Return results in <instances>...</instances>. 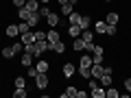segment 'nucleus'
<instances>
[{
    "mask_svg": "<svg viewBox=\"0 0 131 98\" xmlns=\"http://www.w3.org/2000/svg\"><path fill=\"white\" fill-rule=\"evenodd\" d=\"M35 85H37V89H46L48 87V74L46 72H39V74L35 76Z\"/></svg>",
    "mask_w": 131,
    "mask_h": 98,
    "instance_id": "obj_1",
    "label": "nucleus"
},
{
    "mask_svg": "<svg viewBox=\"0 0 131 98\" xmlns=\"http://www.w3.org/2000/svg\"><path fill=\"white\" fill-rule=\"evenodd\" d=\"M61 72H63V76H66V79H70V76H74L77 68H74V63H70V61H66V63H63V68H61Z\"/></svg>",
    "mask_w": 131,
    "mask_h": 98,
    "instance_id": "obj_2",
    "label": "nucleus"
},
{
    "mask_svg": "<svg viewBox=\"0 0 131 98\" xmlns=\"http://www.w3.org/2000/svg\"><path fill=\"white\" fill-rule=\"evenodd\" d=\"M92 61L94 63H101V61H103V55H105V48L103 46H94V50H92Z\"/></svg>",
    "mask_w": 131,
    "mask_h": 98,
    "instance_id": "obj_3",
    "label": "nucleus"
},
{
    "mask_svg": "<svg viewBox=\"0 0 131 98\" xmlns=\"http://www.w3.org/2000/svg\"><path fill=\"white\" fill-rule=\"evenodd\" d=\"M90 70H92V76L94 79H101V76L105 74V68L101 63H92V68H90Z\"/></svg>",
    "mask_w": 131,
    "mask_h": 98,
    "instance_id": "obj_4",
    "label": "nucleus"
},
{
    "mask_svg": "<svg viewBox=\"0 0 131 98\" xmlns=\"http://www.w3.org/2000/svg\"><path fill=\"white\" fill-rule=\"evenodd\" d=\"M105 22H107V24H112V26H118V22H120V15H118L116 11H109V13H107V18H105Z\"/></svg>",
    "mask_w": 131,
    "mask_h": 98,
    "instance_id": "obj_5",
    "label": "nucleus"
},
{
    "mask_svg": "<svg viewBox=\"0 0 131 98\" xmlns=\"http://www.w3.org/2000/svg\"><path fill=\"white\" fill-rule=\"evenodd\" d=\"M48 46H50V50L57 52V55H63V52H66V44L61 42V39H59V42H55V44H48Z\"/></svg>",
    "mask_w": 131,
    "mask_h": 98,
    "instance_id": "obj_6",
    "label": "nucleus"
},
{
    "mask_svg": "<svg viewBox=\"0 0 131 98\" xmlns=\"http://www.w3.org/2000/svg\"><path fill=\"white\" fill-rule=\"evenodd\" d=\"M39 20H42V15H39V11H31V15H28V26H37Z\"/></svg>",
    "mask_w": 131,
    "mask_h": 98,
    "instance_id": "obj_7",
    "label": "nucleus"
},
{
    "mask_svg": "<svg viewBox=\"0 0 131 98\" xmlns=\"http://www.w3.org/2000/svg\"><path fill=\"white\" fill-rule=\"evenodd\" d=\"M90 89H92V96L94 98H105V87H103V85L98 87V83H96V85H92Z\"/></svg>",
    "mask_w": 131,
    "mask_h": 98,
    "instance_id": "obj_8",
    "label": "nucleus"
},
{
    "mask_svg": "<svg viewBox=\"0 0 131 98\" xmlns=\"http://www.w3.org/2000/svg\"><path fill=\"white\" fill-rule=\"evenodd\" d=\"M46 20H48V26H50V28H55L57 24H59V15H57V13H52V11L46 15Z\"/></svg>",
    "mask_w": 131,
    "mask_h": 98,
    "instance_id": "obj_9",
    "label": "nucleus"
},
{
    "mask_svg": "<svg viewBox=\"0 0 131 98\" xmlns=\"http://www.w3.org/2000/svg\"><path fill=\"white\" fill-rule=\"evenodd\" d=\"M77 94H79V89L70 85V87H66V92L61 94V98H77Z\"/></svg>",
    "mask_w": 131,
    "mask_h": 98,
    "instance_id": "obj_10",
    "label": "nucleus"
},
{
    "mask_svg": "<svg viewBox=\"0 0 131 98\" xmlns=\"http://www.w3.org/2000/svg\"><path fill=\"white\" fill-rule=\"evenodd\" d=\"M20 37H22V44L26 46V44H33V42H35V33H31V31H28V33H22Z\"/></svg>",
    "mask_w": 131,
    "mask_h": 98,
    "instance_id": "obj_11",
    "label": "nucleus"
},
{
    "mask_svg": "<svg viewBox=\"0 0 131 98\" xmlns=\"http://www.w3.org/2000/svg\"><path fill=\"white\" fill-rule=\"evenodd\" d=\"M26 7L28 11H39V7H42V2H39V0H26Z\"/></svg>",
    "mask_w": 131,
    "mask_h": 98,
    "instance_id": "obj_12",
    "label": "nucleus"
},
{
    "mask_svg": "<svg viewBox=\"0 0 131 98\" xmlns=\"http://www.w3.org/2000/svg\"><path fill=\"white\" fill-rule=\"evenodd\" d=\"M46 39H48V44H55V42H59V33H57L55 28H50V31L46 33Z\"/></svg>",
    "mask_w": 131,
    "mask_h": 98,
    "instance_id": "obj_13",
    "label": "nucleus"
},
{
    "mask_svg": "<svg viewBox=\"0 0 131 98\" xmlns=\"http://www.w3.org/2000/svg\"><path fill=\"white\" fill-rule=\"evenodd\" d=\"M68 33H70V37H79L81 35V26L79 24H70V26H68Z\"/></svg>",
    "mask_w": 131,
    "mask_h": 98,
    "instance_id": "obj_14",
    "label": "nucleus"
},
{
    "mask_svg": "<svg viewBox=\"0 0 131 98\" xmlns=\"http://www.w3.org/2000/svg\"><path fill=\"white\" fill-rule=\"evenodd\" d=\"M92 63H94V61H92V57H90V55H83V57H81L79 68H92Z\"/></svg>",
    "mask_w": 131,
    "mask_h": 98,
    "instance_id": "obj_15",
    "label": "nucleus"
},
{
    "mask_svg": "<svg viewBox=\"0 0 131 98\" xmlns=\"http://www.w3.org/2000/svg\"><path fill=\"white\" fill-rule=\"evenodd\" d=\"M7 35H9V37H18V35H20L18 24H11V26H7Z\"/></svg>",
    "mask_w": 131,
    "mask_h": 98,
    "instance_id": "obj_16",
    "label": "nucleus"
},
{
    "mask_svg": "<svg viewBox=\"0 0 131 98\" xmlns=\"http://www.w3.org/2000/svg\"><path fill=\"white\" fill-rule=\"evenodd\" d=\"M72 48H74V50H85V42H83V37H77L74 39V44H72Z\"/></svg>",
    "mask_w": 131,
    "mask_h": 98,
    "instance_id": "obj_17",
    "label": "nucleus"
},
{
    "mask_svg": "<svg viewBox=\"0 0 131 98\" xmlns=\"http://www.w3.org/2000/svg\"><path fill=\"white\" fill-rule=\"evenodd\" d=\"M98 81H101V85H103V87H109V85H112V81H114V76H112V74H103Z\"/></svg>",
    "mask_w": 131,
    "mask_h": 98,
    "instance_id": "obj_18",
    "label": "nucleus"
},
{
    "mask_svg": "<svg viewBox=\"0 0 131 98\" xmlns=\"http://www.w3.org/2000/svg\"><path fill=\"white\" fill-rule=\"evenodd\" d=\"M92 24V20H90V15H81V22H79V26H81V31H85V28Z\"/></svg>",
    "mask_w": 131,
    "mask_h": 98,
    "instance_id": "obj_19",
    "label": "nucleus"
},
{
    "mask_svg": "<svg viewBox=\"0 0 131 98\" xmlns=\"http://www.w3.org/2000/svg\"><path fill=\"white\" fill-rule=\"evenodd\" d=\"M28 15H31V11H28L26 7H22V9H18V18H20V20H24V22H26V20H28Z\"/></svg>",
    "mask_w": 131,
    "mask_h": 98,
    "instance_id": "obj_20",
    "label": "nucleus"
},
{
    "mask_svg": "<svg viewBox=\"0 0 131 98\" xmlns=\"http://www.w3.org/2000/svg\"><path fill=\"white\" fill-rule=\"evenodd\" d=\"M94 31L96 33H105L107 31V22H94Z\"/></svg>",
    "mask_w": 131,
    "mask_h": 98,
    "instance_id": "obj_21",
    "label": "nucleus"
},
{
    "mask_svg": "<svg viewBox=\"0 0 131 98\" xmlns=\"http://www.w3.org/2000/svg\"><path fill=\"white\" fill-rule=\"evenodd\" d=\"M68 20H70L68 24H79L81 22V13H74V11H72V13L68 15Z\"/></svg>",
    "mask_w": 131,
    "mask_h": 98,
    "instance_id": "obj_22",
    "label": "nucleus"
},
{
    "mask_svg": "<svg viewBox=\"0 0 131 98\" xmlns=\"http://www.w3.org/2000/svg\"><path fill=\"white\" fill-rule=\"evenodd\" d=\"M26 87H15V92H13V96L15 98H26Z\"/></svg>",
    "mask_w": 131,
    "mask_h": 98,
    "instance_id": "obj_23",
    "label": "nucleus"
},
{
    "mask_svg": "<svg viewBox=\"0 0 131 98\" xmlns=\"http://www.w3.org/2000/svg\"><path fill=\"white\" fill-rule=\"evenodd\" d=\"M72 7H74L72 2H66V5H61V13H63V15H70V13H72Z\"/></svg>",
    "mask_w": 131,
    "mask_h": 98,
    "instance_id": "obj_24",
    "label": "nucleus"
},
{
    "mask_svg": "<svg viewBox=\"0 0 131 98\" xmlns=\"http://www.w3.org/2000/svg\"><path fill=\"white\" fill-rule=\"evenodd\" d=\"M35 68H37V72H48V61H37V65H35Z\"/></svg>",
    "mask_w": 131,
    "mask_h": 98,
    "instance_id": "obj_25",
    "label": "nucleus"
},
{
    "mask_svg": "<svg viewBox=\"0 0 131 98\" xmlns=\"http://www.w3.org/2000/svg\"><path fill=\"white\" fill-rule=\"evenodd\" d=\"M105 96H107V98H118V89H114L112 85H109V87L105 89Z\"/></svg>",
    "mask_w": 131,
    "mask_h": 98,
    "instance_id": "obj_26",
    "label": "nucleus"
},
{
    "mask_svg": "<svg viewBox=\"0 0 131 98\" xmlns=\"http://www.w3.org/2000/svg\"><path fill=\"white\" fill-rule=\"evenodd\" d=\"M31 61H33V55H31V52H24V55H22V65H26V68H28Z\"/></svg>",
    "mask_w": 131,
    "mask_h": 98,
    "instance_id": "obj_27",
    "label": "nucleus"
},
{
    "mask_svg": "<svg viewBox=\"0 0 131 98\" xmlns=\"http://www.w3.org/2000/svg\"><path fill=\"white\" fill-rule=\"evenodd\" d=\"M18 28H20V35H22V33H28V31H31V26H28V22H24V20H22V22L18 24Z\"/></svg>",
    "mask_w": 131,
    "mask_h": 98,
    "instance_id": "obj_28",
    "label": "nucleus"
},
{
    "mask_svg": "<svg viewBox=\"0 0 131 98\" xmlns=\"http://www.w3.org/2000/svg\"><path fill=\"white\" fill-rule=\"evenodd\" d=\"M79 74L83 76V79H90V76H92V70H90V68H79Z\"/></svg>",
    "mask_w": 131,
    "mask_h": 98,
    "instance_id": "obj_29",
    "label": "nucleus"
},
{
    "mask_svg": "<svg viewBox=\"0 0 131 98\" xmlns=\"http://www.w3.org/2000/svg\"><path fill=\"white\" fill-rule=\"evenodd\" d=\"M15 87H26V79L24 76H15Z\"/></svg>",
    "mask_w": 131,
    "mask_h": 98,
    "instance_id": "obj_30",
    "label": "nucleus"
},
{
    "mask_svg": "<svg viewBox=\"0 0 131 98\" xmlns=\"http://www.w3.org/2000/svg\"><path fill=\"white\" fill-rule=\"evenodd\" d=\"M48 13H50V7H48V5H42V7H39V15H42V18H46Z\"/></svg>",
    "mask_w": 131,
    "mask_h": 98,
    "instance_id": "obj_31",
    "label": "nucleus"
},
{
    "mask_svg": "<svg viewBox=\"0 0 131 98\" xmlns=\"http://www.w3.org/2000/svg\"><path fill=\"white\" fill-rule=\"evenodd\" d=\"M26 74H28V79H35L39 72H37V68H31V65H28V72H26Z\"/></svg>",
    "mask_w": 131,
    "mask_h": 98,
    "instance_id": "obj_32",
    "label": "nucleus"
},
{
    "mask_svg": "<svg viewBox=\"0 0 131 98\" xmlns=\"http://www.w3.org/2000/svg\"><path fill=\"white\" fill-rule=\"evenodd\" d=\"M24 5H26V0H13V7H15V9H22Z\"/></svg>",
    "mask_w": 131,
    "mask_h": 98,
    "instance_id": "obj_33",
    "label": "nucleus"
},
{
    "mask_svg": "<svg viewBox=\"0 0 131 98\" xmlns=\"http://www.w3.org/2000/svg\"><path fill=\"white\" fill-rule=\"evenodd\" d=\"M37 39H46V33L44 31H35V42H37Z\"/></svg>",
    "mask_w": 131,
    "mask_h": 98,
    "instance_id": "obj_34",
    "label": "nucleus"
},
{
    "mask_svg": "<svg viewBox=\"0 0 131 98\" xmlns=\"http://www.w3.org/2000/svg\"><path fill=\"white\" fill-rule=\"evenodd\" d=\"M105 33H107V35H116V26H112V24H107V31H105Z\"/></svg>",
    "mask_w": 131,
    "mask_h": 98,
    "instance_id": "obj_35",
    "label": "nucleus"
},
{
    "mask_svg": "<svg viewBox=\"0 0 131 98\" xmlns=\"http://www.w3.org/2000/svg\"><path fill=\"white\" fill-rule=\"evenodd\" d=\"M125 89H127V92H131V79H125Z\"/></svg>",
    "mask_w": 131,
    "mask_h": 98,
    "instance_id": "obj_36",
    "label": "nucleus"
},
{
    "mask_svg": "<svg viewBox=\"0 0 131 98\" xmlns=\"http://www.w3.org/2000/svg\"><path fill=\"white\" fill-rule=\"evenodd\" d=\"M39 2H42V5H50V0H39Z\"/></svg>",
    "mask_w": 131,
    "mask_h": 98,
    "instance_id": "obj_37",
    "label": "nucleus"
},
{
    "mask_svg": "<svg viewBox=\"0 0 131 98\" xmlns=\"http://www.w3.org/2000/svg\"><path fill=\"white\" fill-rule=\"evenodd\" d=\"M66 2H70V0H59V5H66Z\"/></svg>",
    "mask_w": 131,
    "mask_h": 98,
    "instance_id": "obj_38",
    "label": "nucleus"
},
{
    "mask_svg": "<svg viewBox=\"0 0 131 98\" xmlns=\"http://www.w3.org/2000/svg\"><path fill=\"white\" fill-rule=\"evenodd\" d=\"M105 2H112V0H105Z\"/></svg>",
    "mask_w": 131,
    "mask_h": 98,
    "instance_id": "obj_39",
    "label": "nucleus"
}]
</instances>
